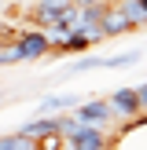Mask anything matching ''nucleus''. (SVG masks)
I'll return each mask as SVG.
<instances>
[{
    "instance_id": "obj_1",
    "label": "nucleus",
    "mask_w": 147,
    "mask_h": 150,
    "mask_svg": "<svg viewBox=\"0 0 147 150\" xmlns=\"http://www.w3.org/2000/svg\"><path fill=\"white\" fill-rule=\"evenodd\" d=\"M11 48H15V59L19 62H33V59H44V55H51V40H48V33L44 29H22V33H15V40H11Z\"/></svg>"
},
{
    "instance_id": "obj_2",
    "label": "nucleus",
    "mask_w": 147,
    "mask_h": 150,
    "mask_svg": "<svg viewBox=\"0 0 147 150\" xmlns=\"http://www.w3.org/2000/svg\"><path fill=\"white\" fill-rule=\"evenodd\" d=\"M70 114L77 117V121H85V125H96V128H107V125L114 121V110H110L107 99H81Z\"/></svg>"
},
{
    "instance_id": "obj_3",
    "label": "nucleus",
    "mask_w": 147,
    "mask_h": 150,
    "mask_svg": "<svg viewBox=\"0 0 147 150\" xmlns=\"http://www.w3.org/2000/svg\"><path fill=\"white\" fill-rule=\"evenodd\" d=\"M110 110H114V117H121V121H132V117H140V99H136V88H118V92L107 95Z\"/></svg>"
},
{
    "instance_id": "obj_4",
    "label": "nucleus",
    "mask_w": 147,
    "mask_h": 150,
    "mask_svg": "<svg viewBox=\"0 0 147 150\" xmlns=\"http://www.w3.org/2000/svg\"><path fill=\"white\" fill-rule=\"evenodd\" d=\"M77 103H81L77 92H51V95L37 99V114H70Z\"/></svg>"
},
{
    "instance_id": "obj_5",
    "label": "nucleus",
    "mask_w": 147,
    "mask_h": 150,
    "mask_svg": "<svg viewBox=\"0 0 147 150\" xmlns=\"http://www.w3.org/2000/svg\"><path fill=\"white\" fill-rule=\"evenodd\" d=\"M99 26H103V33L107 37H121V33H132V22L125 18V11H121V4H103V18H99Z\"/></svg>"
},
{
    "instance_id": "obj_6",
    "label": "nucleus",
    "mask_w": 147,
    "mask_h": 150,
    "mask_svg": "<svg viewBox=\"0 0 147 150\" xmlns=\"http://www.w3.org/2000/svg\"><path fill=\"white\" fill-rule=\"evenodd\" d=\"M15 132L26 136V139H41V136H48V132H59V114H37L33 121L19 125Z\"/></svg>"
},
{
    "instance_id": "obj_7",
    "label": "nucleus",
    "mask_w": 147,
    "mask_h": 150,
    "mask_svg": "<svg viewBox=\"0 0 147 150\" xmlns=\"http://www.w3.org/2000/svg\"><path fill=\"white\" fill-rule=\"evenodd\" d=\"M140 59H143V51H140V48H129V51H118V55H107L99 66H103V70H129V66H136Z\"/></svg>"
},
{
    "instance_id": "obj_8",
    "label": "nucleus",
    "mask_w": 147,
    "mask_h": 150,
    "mask_svg": "<svg viewBox=\"0 0 147 150\" xmlns=\"http://www.w3.org/2000/svg\"><path fill=\"white\" fill-rule=\"evenodd\" d=\"M118 4H121L125 18L132 22V29H147V11H143V4H140V0H118Z\"/></svg>"
},
{
    "instance_id": "obj_9",
    "label": "nucleus",
    "mask_w": 147,
    "mask_h": 150,
    "mask_svg": "<svg viewBox=\"0 0 147 150\" xmlns=\"http://www.w3.org/2000/svg\"><path fill=\"white\" fill-rule=\"evenodd\" d=\"M99 62H103V55H81V59H74V66H66L59 77H77V73H88V70H96Z\"/></svg>"
},
{
    "instance_id": "obj_10",
    "label": "nucleus",
    "mask_w": 147,
    "mask_h": 150,
    "mask_svg": "<svg viewBox=\"0 0 147 150\" xmlns=\"http://www.w3.org/2000/svg\"><path fill=\"white\" fill-rule=\"evenodd\" d=\"M0 150H33V139L19 136V132H7V136H0Z\"/></svg>"
},
{
    "instance_id": "obj_11",
    "label": "nucleus",
    "mask_w": 147,
    "mask_h": 150,
    "mask_svg": "<svg viewBox=\"0 0 147 150\" xmlns=\"http://www.w3.org/2000/svg\"><path fill=\"white\" fill-rule=\"evenodd\" d=\"M33 150H66V139H63V132H48V136L33 139Z\"/></svg>"
},
{
    "instance_id": "obj_12",
    "label": "nucleus",
    "mask_w": 147,
    "mask_h": 150,
    "mask_svg": "<svg viewBox=\"0 0 147 150\" xmlns=\"http://www.w3.org/2000/svg\"><path fill=\"white\" fill-rule=\"evenodd\" d=\"M136 99H140V114H147V81L136 84Z\"/></svg>"
},
{
    "instance_id": "obj_13",
    "label": "nucleus",
    "mask_w": 147,
    "mask_h": 150,
    "mask_svg": "<svg viewBox=\"0 0 147 150\" xmlns=\"http://www.w3.org/2000/svg\"><path fill=\"white\" fill-rule=\"evenodd\" d=\"M140 4H143V11H147V0H140Z\"/></svg>"
},
{
    "instance_id": "obj_14",
    "label": "nucleus",
    "mask_w": 147,
    "mask_h": 150,
    "mask_svg": "<svg viewBox=\"0 0 147 150\" xmlns=\"http://www.w3.org/2000/svg\"><path fill=\"white\" fill-rule=\"evenodd\" d=\"M0 4H4V0H0Z\"/></svg>"
},
{
    "instance_id": "obj_15",
    "label": "nucleus",
    "mask_w": 147,
    "mask_h": 150,
    "mask_svg": "<svg viewBox=\"0 0 147 150\" xmlns=\"http://www.w3.org/2000/svg\"><path fill=\"white\" fill-rule=\"evenodd\" d=\"M107 150H110V146H107Z\"/></svg>"
}]
</instances>
